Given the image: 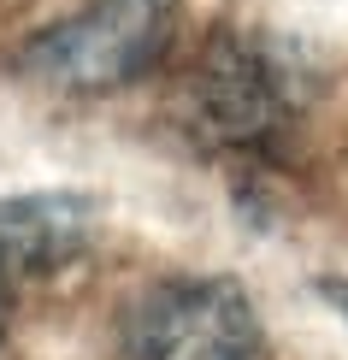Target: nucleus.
<instances>
[{
    "instance_id": "f257e3e1",
    "label": "nucleus",
    "mask_w": 348,
    "mask_h": 360,
    "mask_svg": "<svg viewBox=\"0 0 348 360\" xmlns=\"http://www.w3.org/2000/svg\"><path fill=\"white\" fill-rule=\"evenodd\" d=\"M177 30V0H89L65 24L41 30L18 53L36 83L65 95H107L165 59Z\"/></svg>"
},
{
    "instance_id": "423d86ee",
    "label": "nucleus",
    "mask_w": 348,
    "mask_h": 360,
    "mask_svg": "<svg viewBox=\"0 0 348 360\" xmlns=\"http://www.w3.org/2000/svg\"><path fill=\"white\" fill-rule=\"evenodd\" d=\"M6 319H12V283L0 278V337H6Z\"/></svg>"
},
{
    "instance_id": "39448f33",
    "label": "nucleus",
    "mask_w": 348,
    "mask_h": 360,
    "mask_svg": "<svg viewBox=\"0 0 348 360\" xmlns=\"http://www.w3.org/2000/svg\"><path fill=\"white\" fill-rule=\"evenodd\" d=\"M319 290H325V295H330V302H337V307H342V319H348V283H342V278H325V283H319Z\"/></svg>"
},
{
    "instance_id": "20e7f679",
    "label": "nucleus",
    "mask_w": 348,
    "mask_h": 360,
    "mask_svg": "<svg viewBox=\"0 0 348 360\" xmlns=\"http://www.w3.org/2000/svg\"><path fill=\"white\" fill-rule=\"evenodd\" d=\"M95 201L77 189H41V195H0V278H41L71 266L89 248Z\"/></svg>"
},
{
    "instance_id": "7ed1b4c3",
    "label": "nucleus",
    "mask_w": 348,
    "mask_h": 360,
    "mask_svg": "<svg viewBox=\"0 0 348 360\" xmlns=\"http://www.w3.org/2000/svg\"><path fill=\"white\" fill-rule=\"evenodd\" d=\"M260 319L236 278H177L124 319V360H254Z\"/></svg>"
},
{
    "instance_id": "f03ea898",
    "label": "nucleus",
    "mask_w": 348,
    "mask_h": 360,
    "mask_svg": "<svg viewBox=\"0 0 348 360\" xmlns=\"http://www.w3.org/2000/svg\"><path fill=\"white\" fill-rule=\"evenodd\" d=\"M183 118L207 154L231 160H271L278 142L290 136L295 118V89L283 59L266 41L248 36H219L201 53L183 95Z\"/></svg>"
}]
</instances>
